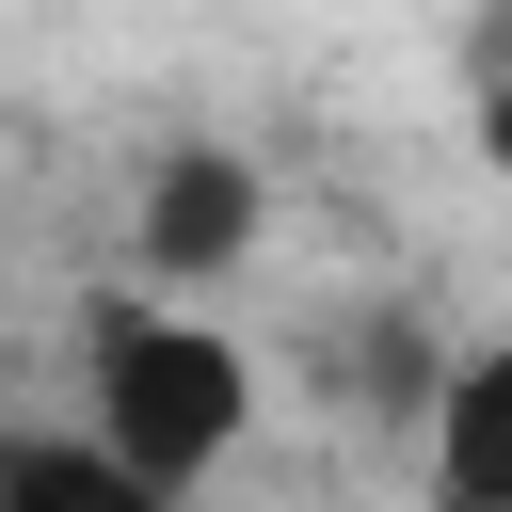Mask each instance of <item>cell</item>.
<instances>
[{
  "mask_svg": "<svg viewBox=\"0 0 512 512\" xmlns=\"http://www.w3.org/2000/svg\"><path fill=\"white\" fill-rule=\"evenodd\" d=\"M80 432H96L128 480L192 496V480H224L240 432H256V352H240L224 320H192V304L112 288V304L80 320Z\"/></svg>",
  "mask_w": 512,
  "mask_h": 512,
  "instance_id": "1",
  "label": "cell"
},
{
  "mask_svg": "<svg viewBox=\"0 0 512 512\" xmlns=\"http://www.w3.org/2000/svg\"><path fill=\"white\" fill-rule=\"evenodd\" d=\"M496 80H512V32H496Z\"/></svg>",
  "mask_w": 512,
  "mask_h": 512,
  "instance_id": "6",
  "label": "cell"
},
{
  "mask_svg": "<svg viewBox=\"0 0 512 512\" xmlns=\"http://www.w3.org/2000/svg\"><path fill=\"white\" fill-rule=\"evenodd\" d=\"M432 512H512V336L448 352L432 368V464H416Z\"/></svg>",
  "mask_w": 512,
  "mask_h": 512,
  "instance_id": "3",
  "label": "cell"
},
{
  "mask_svg": "<svg viewBox=\"0 0 512 512\" xmlns=\"http://www.w3.org/2000/svg\"><path fill=\"white\" fill-rule=\"evenodd\" d=\"M0 512H176V496L128 480L96 432H0Z\"/></svg>",
  "mask_w": 512,
  "mask_h": 512,
  "instance_id": "4",
  "label": "cell"
},
{
  "mask_svg": "<svg viewBox=\"0 0 512 512\" xmlns=\"http://www.w3.org/2000/svg\"><path fill=\"white\" fill-rule=\"evenodd\" d=\"M480 144H496V160H512V80H496V96H480Z\"/></svg>",
  "mask_w": 512,
  "mask_h": 512,
  "instance_id": "5",
  "label": "cell"
},
{
  "mask_svg": "<svg viewBox=\"0 0 512 512\" xmlns=\"http://www.w3.org/2000/svg\"><path fill=\"white\" fill-rule=\"evenodd\" d=\"M256 224H272V192H256L240 144H160L144 192H128V272L144 288H208V272L256 256Z\"/></svg>",
  "mask_w": 512,
  "mask_h": 512,
  "instance_id": "2",
  "label": "cell"
}]
</instances>
